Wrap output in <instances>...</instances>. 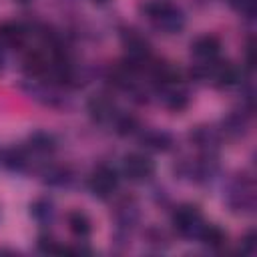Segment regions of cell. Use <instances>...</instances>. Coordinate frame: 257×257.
Returning <instances> with one entry per match:
<instances>
[{"instance_id": "obj_1", "label": "cell", "mask_w": 257, "mask_h": 257, "mask_svg": "<svg viewBox=\"0 0 257 257\" xmlns=\"http://www.w3.org/2000/svg\"><path fill=\"white\" fill-rule=\"evenodd\" d=\"M143 12L147 14L149 22L165 32V34H175V32H181L183 26H185V14L179 6L171 4V2H165V0H151L143 6Z\"/></svg>"}, {"instance_id": "obj_2", "label": "cell", "mask_w": 257, "mask_h": 257, "mask_svg": "<svg viewBox=\"0 0 257 257\" xmlns=\"http://www.w3.org/2000/svg\"><path fill=\"white\" fill-rule=\"evenodd\" d=\"M191 74H195L199 80H209L219 88H229L239 80L237 66H233L231 62H219V60L201 62L191 70Z\"/></svg>"}, {"instance_id": "obj_3", "label": "cell", "mask_w": 257, "mask_h": 257, "mask_svg": "<svg viewBox=\"0 0 257 257\" xmlns=\"http://www.w3.org/2000/svg\"><path fill=\"white\" fill-rule=\"evenodd\" d=\"M171 223H173V229L181 235V237H187V239H197L203 225H205V219H203V213L197 205H191V203H185V205H179L175 211H173V217H171Z\"/></svg>"}, {"instance_id": "obj_4", "label": "cell", "mask_w": 257, "mask_h": 257, "mask_svg": "<svg viewBox=\"0 0 257 257\" xmlns=\"http://www.w3.org/2000/svg\"><path fill=\"white\" fill-rule=\"evenodd\" d=\"M157 94H159V102L163 106H167L169 110H177L179 112L189 104V92L181 84L177 72L157 80Z\"/></svg>"}, {"instance_id": "obj_5", "label": "cell", "mask_w": 257, "mask_h": 257, "mask_svg": "<svg viewBox=\"0 0 257 257\" xmlns=\"http://www.w3.org/2000/svg\"><path fill=\"white\" fill-rule=\"evenodd\" d=\"M118 173L108 165H98L88 177V189L98 199H108L118 189Z\"/></svg>"}, {"instance_id": "obj_6", "label": "cell", "mask_w": 257, "mask_h": 257, "mask_svg": "<svg viewBox=\"0 0 257 257\" xmlns=\"http://www.w3.org/2000/svg\"><path fill=\"white\" fill-rule=\"evenodd\" d=\"M122 175L133 183L149 181L155 175V163L149 155L143 153H128L122 159Z\"/></svg>"}, {"instance_id": "obj_7", "label": "cell", "mask_w": 257, "mask_h": 257, "mask_svg": "<svg viewBox=\"0 0 257 257\" xmlns=\"http://www.w3.org/2000/svg\"><path fill=\"white\" fill-rule=\"evenodd\" d=\"M227 203L233 211H251L255 207V189L251 179H239L229 195H227Z\"/></svg>"}, {"instance_id": "obj_8", "label": "cell", "mask_w": 257, "mask_h": 257, "mask_svg": "<svg viewBox=\"0 0 257 257\" xmlns=\"http://www.w3.org/2000/svg\"><path fill=\"white\" fill-rule=\"evenodd\" d=\"M26 36H28V28L22 22L16 20L0 22V48H8V50L20 48L26 42Z\"/></svg>"}, {"instance_id": "obj_9", "label": "cell", "mask_w": 257, "mask_h": 257, "mask_svg": "<svg viewBox=\"0 0 257 257\" xmlns=\"http://www.w3.org/2000/svg\"><path fill=\"white\" fill-rule=\"evenodd\" d=\"M219 50H221V42H219V38L213 36V34H203V36H199V38H195V40L191 42V52H193L195 58L201 60V62L217 60Z\"/></svg>"}, {"instance_id": "obj_10", "label": "cell", "mask_w": 257, "mask_h": 257, "mask_svg": "<svg viewBox=\"0 0 257 257\" xmlns=\"http://www.w3.org/2000/svg\"><path fill=\"white\" fill-rule=\"evenodd\" d=\"M189 139L195 143V147L197 149H201L205 155H213L215 151H217V147H219V133L215 131V128H211V126H197L191 135H189Z\"/></svg>"}, {"instance_id": "obj_11", "label": "cell", "mask_w": 257, "mask_h": 257, "mask_svg": "<svg viewBox=\"0 0 257 257\" xmlns=\"http://www.w3.org/2000/svg\"><path fill=\"white\" fill-rule=\"evenodd\" d=\"M88 112L94 120L98 122H104V120H110L112 116H116V106L114 102L104 96V94H96L88 100Z\"/></svg>"}, {"instance_id": "obj_12", "label": "cell", "mask_w": 257, "mask_h": 257, "mask_svg": "<svg viewBox=\"0 0 257 257\" xmlns=\"http://www.w3.org/2000/svg\"><path fill=\"white\" fill-rule=\"evenodd\" d=\"M139 143H141L145 149H151V151H167V149L173 145V139H171V135L165 133V131L147 128V131L139 137Z\"/></svg>"}, {"instance_id": "obj_13", "label": "cell", "mask_w": 257, "mask_h": 257, "mask_svg": "<svg viewBox=\"0 0 257 257\" xmlns=\"http://www.w3.org/2000/svg\"><path fill=\"white\" fill-rule=\"evenodd\" d=\"M66 223H68L70 233L78 239H86L92 231V223H90L88 215L82 213V211H70L68 217H66Z\"/></svg>"}, {"instance_id": "obj_14", "label": "cell", "mask_w": 257, "mask_h": 257, "mask_svg": "<svg viewBox=\"0 0 257 257\" xmlns=\"http://www.w3.org/2000/svg\"><path fill=\"white\" fill-rule=\"evenodd\" d=\"M28 151L36 153V155H50L54 149H56V139L48 133H42V131H36L28 137Z\"/></svg>"}, {"instance_id": "obj_15", "label": "cell", "mask_w": 257, "mask_h": 257, "mask_svg": "<svg viewBox=\"0 0 257 257\" xmlns=\"http://www.w3.org/2000/svg\"><path fill=\"white\" fill-rule=\"evenodd\" d=\"M197 239H199L205 247H209V249H221V247L225 245V241H227V235H225V231H223L219 225H209V223H205Z\"/></svg>"}, {"instance_id": "obj_16", "label": "cell", "mask_w": 257, "mask_h": 257, "mask_svg": "<svg viewBox=\"0 0 257 257\" xmlns=\"http://www.w3.org/2000/svg\"><path fill=\"white\" fill-rule=\"evenodd\" d=\"M2 163H4V167L12 169V171H24L30 165L28 149H8L2 155Z\"/></svg>"}, {"instance_id": "obj_17", "label": "cell", "mask_w": 257, "mask_h": 257, "mask_svg": "<svg viewBox=\"0 0 257 257\" xmlns=\"http://www.w3.org/2000/svg\"><path fill=\"white\" fill-rule=\"evenodd\" d=\"M54 203L50 199H38L30 205V215L40 223V225H48L54 219Z\"/></svg>"}, {"instance_id": "obj_18", "label": "cell", "mask_w": 257, "mask_h": 257, "mask_svg": "<svg viewBox=\"0 0 257 257\" xmlns=\"http://www.w3.org/2000/svg\"><path fill=\"white\" fill-rule=\"evenodd\" d=\"M42 175H44V181L48 185H58V187L68 185L70 179H72L70 177V171L66 167H46Z\"/></svg>"}, {"instance_id": "obj_19", "label": "cell", "mask_w": 257, "mask_h": 257, "mask_svg": "<svg viewBox=\"0 0 257 257\" xmlns=\"http://www.w3.org/2000/svg\"><path fill=\"white\" fill-rule=\"evenodd\" d=\"M116 131L120 135H133L139 128V120L131 114H116Z\"/></svg>"}, {"instance_id": "obj_20", "label": "cell", "mask_w": 257, "mask_h": 257, "mask_svg": "<svg viewBox=\"0 0 257 257\" xmlns=\"http://www.w3.org/2000/svg\"><path fill=\"white\" fill-rule=\"evenodd\" d=\"M231 4L247 18H251L255 14V0H231Z\"/></svg>"}, {"instance_id": "obj_21", "label": "cell", "mask_w": 257, "mask_h": 257, "mask_svg": "<svg viewBox=\"0 0 257 257\" xmlns=\"http://www.w3.org/2000/svg\"><path fill=\"white\" fill-rule=\"evenodd\" d=\"M92 2H96V4H104L106 0H92Z\"/></svg>"}, {"instance_id": "obj_22", "label": "cell", "mask_w": 257, "mask_h": 257, "mask_svg": "<svg viewBox=\"0 0 257 257\" xmlns=\"http://www.w3.org/2000/svg\"><path fill=\"white\" fill-rule=\"evenodd\" d=\"M2 64H4V60H2V52H0V70H2Z\"/></svg>"}, {"instance_id": "obj_23", "label": "cell", "mask_w": 257, "mask_h": 257, "mask_svg": "<svg viewBox=\"0 0 257 257\" xmlns=\"http://www.w3.org/2000/svg\"><path fill=\"white\" fill-rule=\"evenodd\" d=\"M16 2H28V0H16Z\"/></svg>"}]
</instances>
